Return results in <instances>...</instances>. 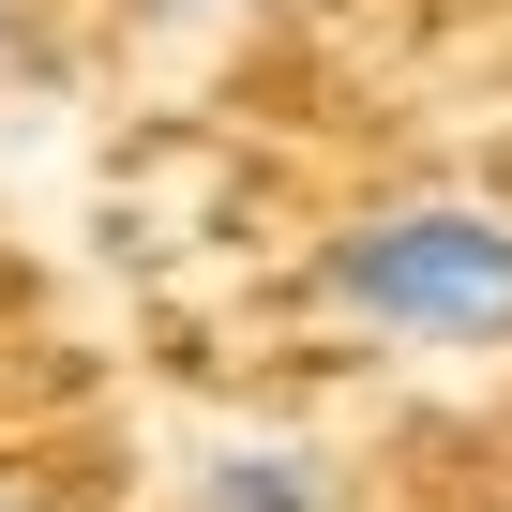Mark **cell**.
Wrapping results in <instances>:
<instances>
[{"label":"cell","instance_id":"3","mask_svg":"<svg viewBox=\"0 0 512 512\" xmlns=\"http://www.w3.org/2000/svg\"><path fill=\"white\" fill-rule=\"evenodd\" d=\"M136 16H151V31H196V16H226V0H136Z\"/></svg>","mask_w":512,"mask_h":512},{"label":"cell","instance_id":"1","mask_svg":"<svg viewBox=\"0 0 512 512\" xmlns=\"http://www.w3.org/2000/svg\"><path fill=\"white\" fill-rule=\"evenodd\" d=\"M317 317L392 362H512V196H377L317 241Z\"/></svg>","mask_w":512,"mask_h":512},{"label":"cell","instance_id":"4","mask_svg":"<svg viewBox=\"0 0 512 512\" xmlns=\"http://www.w3.org/2000/svg\"><path fill=\"white\" fill-rule=\"evenodd\" d=\"M0 31H16V16H0Z\"/></svg>","mask_w":512,"mask_h":512},{"label":"cell","instance_id":"2","mask_svg":"<svg viewBox=\"0 0 512 512\" xmlns=\"http://www.w3.org/2000/svg\"><path fill=\"white\" fill-rule=\"evenodd\" d=\"M181 512H332V467L302 437H226L181 467Z\"/></svg>","mask_w":512,"mask_h":512}]
</instances>
